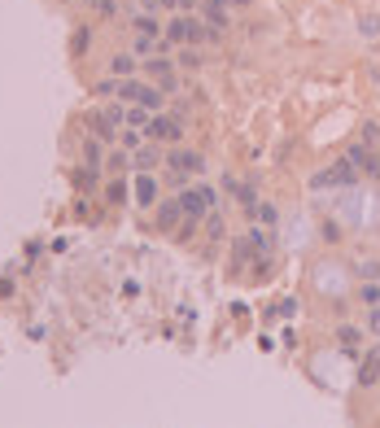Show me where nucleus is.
Masks as SVG:
<instances>
[{
    "label": "nucleus",
    "instance_id": "cd10ccee",
    "mask_svg": "<svg viewBox=\"0 0 380 428\" xmlns=\"http://www.w3.org/2000/svg\"><path fill=\"white\" fill-rule=\"evenodd\" d=\"M258 219L267 223V227H275V223H280V214H275V206H258Z\"/></svg>",
    "mask_w": 380,
    "mask_h": 428
},
{
    "label": "nucleus",
    "instance_id": "c9c22d12",
    "mask_svg": "<svg viewBox=\"0 0 380 428\" xmlns=\"http://www.w3.org/2000/svg\"><path fill=\"white\" fill-rule=\"evenodd\" d=\"M227 5H250V0H227Z\"/></svg>",
    "mask_w": 380,
    "mask_h": 428
},
{
    "label": "nucleus",
    "instance_id": "a878e982",
    "mask_svg": "<svg viewBox=\"0 0 380 428\" xmlns=\"http://www.w3.org/2000/svg\"><path fill=\"white\" fill-rule=\"evenodd\" d=\"M92 9L101 13V18H114V13H119V0H92Z\"/></svg>",
    "mask_w": 380,
    "mask_h": 428
},
{
    "label": "nucleus",
    "instance_id": "7c9ffc66",
    "mask_svg": "<svg viewBox=\"0 0 380 428\" xmlns=\"http://www.w3.org/2000/svg\"><path fill=\"white\" fill-rule=\"evenodd\" d=\"M376 140H380V127L367 123V127H363V144H376Z\"/></svg>",
    "mask_w": 380,
    "mask_h": 428
},
{
    "label": "nucleus",
    "instance_id": "9b49d317",
    "mask_svg": "<svg viewBox=\"0 0 380 428\" xmlns=\"http://www.w3.org/2000/svg\"><path fill=\"white\" fill-rule=\"evenodd\" d=\"M376 381H380V345H376L372 354H363V363H358V385L372 389Z\"/></svg>",
    "mask_w": 380,
    "mask_h": 428
},
{
    "label": "nucleus",
    "instance_id": "473e14b6",
    "mask_svg": "<svg viewBox=\"0 0 380 428\" xmlns=\"http://www.w3.org/2000/svg\"><path fill=\"white\" fill-rule=\"evenodd\" d=\"M367 323H372V333L380 337V306H372V319H367Z\"/></svg>",
    "mask_w": 380,
    "mask_h": 428
},
{
    "label": "nucleus",
    "instance_id": "4468645a",
    "mask_svg": "<svg viewBox=\"0 0 380 428\" xmlns=\"http://www.w3.org/2000/svg\"><path fill=\"white\" fill-rule=\"evenodd\" d=\"M101 158H105V140L92 131V136L84 140V167H96V171H101Z\"/></svg>",
    "mask_w": 380,
    "mask_h": 428
},
{
    "label": "nucleus",
    "instance_id": "9d476101",
    "mask_svg": "<svg viewBox=\"0 0 380 428\" xmlns=\"http://www.w3.org/2000/svg\"><path fill=\"white\" fill-rule=\"evenodd\" d=\"M167 167L188 171V175H202V171H206V158L192 153V149H171V153H167Z\"/></svg>",
    "mask_w": 380,
    "mask_h": 428
},
{
    "label": "nucleus",
    "instance_id": "a211bd4d",
    "mask_svg": "<svg viewBox=\"0 0 380 428\" xmlns=\"http://www.w3.org/2000/svg\"><path fill=\"white\" fill-rule=\"evenodd\" d=\"M149 123H153V109H144V105H131V109H127V127L149 131Z\"/></svg>",
    "mask_w": 380,
    "mask_h": 428
},
{
    "label": "nucleus",
    "instance_id": "6ab92c4d",
    "mask_svg": "<svg viewBox=\"0 0 380 428\" xmlns=\"http://www.w3.org/2000/svg\"><path fill=\"white\" fill-rule=\"evenodd\" d=\"M337 345L345 354H358V328H337Z\"/></svg>",
    "mask_w": 380,
    "mask_h": 428
},
{
    "label": "nucleus",
    "instance_id": "aec40b11",
    "mask_svg": "<svg viewBox=\"0 0 380 428\" xmlns=\"http://www.w3.org/2000/svg\"><path fill=\"white\" fill-rule=\"evenodd\" d=\"M236 201L250 210V214H258V197H254V184H236Z\"/></svg>",
    "mask_w": 380,
    "mask_h": 428
},
{
    "label": "nucleus",
    "instance_id": "c85d7f7f",
    "mask_svg": "<svg viewBox=\"0 0 380 428\" xmlns=\"http://www.w3.org/2000/svg\"><path fill=\"white\" fill-rule=\"evenodd\" d=\"M153 48H158V44H153V36H136V53H140V57H149Z\"/></svg>",
    "mask_w": 380,
    "mask_h": 428
},
{
    "label": "nucleus",
    "instance_id": "bb28decb",
    "mask_svg": "<svg viewBox=\"0 0 380 428\" xmlns=\"http://www.w3.org/2000/svg\"><path fill=\"white\" fill-rule=\"evenodd\" d=\"M88 40H92V31L79 26V31H75V53H88Z\"/></svg>",
    "mask_w": 380,
    "mask_h": 428
},
{
    "label": "nucleus",
    "instance_id": "4be33fe9",
    "mask_svg": "<svg viewBox=\"0 0 380 428\" xmlns=\"http://www.w3.org/2000/svg\"><path fill=\"white\" fill-rule=\"evenodd\" d=\"M105 167H109L114 175H123V171L131 167V153H109V158H105Z\"/></svg>",
    "mask_w": 380,
    "mask_h": 428
},
{
    "label": "nucleus",
    "instance_id": "72a5a7b5",
    "mask_svg": "<svg viewBox=\"0 0 380 428\" xmlns=\"http://www.w3.org/2000/svg\"><path fill=\"white\" fill-rule=\"evenodd\" d=\"M197 5H202V0H179V9H184V13H188V9H197Z\"/></svg>",
    "mask_w": 380,
    "mask_h": 428
},
{
    "label": "nucleus",
    "instance_id": "412c9836",
    "mask_svg": "<svg viewBox=\"0 0 380 428\" xmlns=\"http://www.w3.org/2000/svg\"><path fill=\"white\" fill-rule=\"evenodd\" d=\"M202 223H206V236H210V240H219V236H223V214H219V210H210Z\"/></svg>",
    "mask_w": 380,
    "mask_h": 428
},
{
    "label": "nucleus",
    "instance_id": "dca6fc26",
    "mask_svg": "<svg viewBox=\"0 0 380 428\" xmlns=\"http://www.w3.org/2000/svg\"><path fill=\"white\" fill-rule=\"evenodd\" d=\"M109 70H114V79H131L136 75V53H114Z\"/></svg>",
    "mask_w": 380,
    "mask_h": 428
},
{
    "label": "nucleus",
    "instance_id": "5701e85b",
    "mask_svg": "<svg viewBox=\"0 0 380 428\" xmlns=\"http://www.w3.org/2000/svg\"><path fill=\"white\" fill-rule=\"evenodd\" d=\"M175 61L184 66V70H197V66H202V57H197V44H188V48H184V53H179Z\"/></svg>",
    "mask_w": 380,
    "mask_h": 428
},
{
    "label": "nucleus",
    "instance_id": "b1692460",
    "mask_svg": "<svg viewBox=\"0 0 380 428\" xmlns=\"http://www.w3.org/2000/svg\"><path fill=\"white\" fill-rule=\"evenodd\" d=\"M123 144H127V149H140V144H144V131H136V127H123Z\"/></svg>",
    "mask_w": 380,
    "mask_h": 428
},
{
    "label": "nucleus",
    "instance_id": "20e7f679",
    "mask_svg": "<svg viewBox=\"0 0 380 428\" xmlns=\"http://www.w3.org/2000/svg\"><path fill=\"white\" fill-rule=\"evenodd\" d=\"M140 66H144V75L153 79V84H158L162 92H167V96H175V92H179V75H175L171 57H144Z\"/></svg>",
    "mask_w": 380,
    "mask_h": 428
},
{
    "label": "nucleus",
    "instance_id": "423d86ee",
    "mask_svg": "<svg viewBox=\"0 0 380 428\" xmlns=\"http://www.w3.org/2000/svg\"><path fill=\"white\" fill-rule=\"evenodd\" d=\"M188 36H192V18L188 13H175V18L167 22V31H162V48L171 53L175 44H188Z\"/></svg>",
    "mask_w": 380,
    "mask_h": 428
},
{
    "label": "nucleus",
    "instance_id": "c756f323",
    "mask_svg": "<svg viewBox=\"0 0 380 428\" xmlns=\"http://www.w3.org/2000/svg\"><path fill=\"white\" fill-rule=\"evenodd\" d=\"M363 302H367V306H380V284H367V289H363Z\"/></svg>",
    "mask_w": 380,
    "mask_h": 428
},
{
    "label": "nucleus",
    "instance_id": "f704fd0d",
    "mask_svg": "<svg viewBox=\"0 0 380 428\" xmlns=\"http://www.w3.org/2000/svg\"><path fill=\"white\" fill-rule=\"evenodd\" d=\"M158 5H162V9H179V0H158Z\"/></svg>",
    "mask_w": 380,
    "mask_h": 428
},
{
    "label": "nucleus",
    "instance_id": "f03ea898",
    "mask_svg": "<svg viewBox=\"0 0 380 428\" xmlns=\"http://www.w3.org/2000/svg\"><path fill=\"white\" fill-rule=\"evenodd\" d=\"M179 197H184V214H192V219H206V214L219 206V197H214L210 184H188Z\"/></svg>",
    "mask_w": 380,
    "mask_h": 428
},
{
    "label": "nucleus",
    "instance_id": "393cba45",
    "mask_svg": "<svg viewBox=\"0 0 380 428\" xmlns=\"http://www.w3.org/2000/svg\"><path fill=\"white\" fill-rule=\"evenodd\" d=\"M119 84H123V79H101L92 92H96V96H119Z\"/></svg>",
    "mask_w": 380,
    "mask_h": 428
},
{
    "label": "nucleus",
    "instance_id": "6e6552de",
    "mask_svg": "<svg viewBox=\"0 0 380 428\" xmlns=\"http://www.w3.org/2000/svg\"><path fill=\"white\" fill-rule=\"evenodd\" d=\"M131 201H136L140 210L158 206V179L149 175V171H136V188H131Z\"/></svg>",
    "mask_w": 380,
    "mask_h": 428
},
{
    "label": "nucleus",
    "instance_id": "2f4dec72",
    "mask_svg": "<svg viewBox=\"0 0 380 428\" xmlns=\"http://www.w3.org/2000/svg\"><path fill=\"white\" fill-rule=\"evenodd\" d=\"M358 275H363V280H380V267H376V262H367V267H363Z\"/></svg>",
    "mask_w": 380,
    "mask_h": 428
},
{
    "label": "nucleus",
    "instance_id": "39448f33",
    "mask_svg": "<svg viewBox=\"0 0 380 428\" xmlns=\"http://www.w3.org/2000/svg\"><path fill=\"white\" fill-rule=\"evenodd\" d=\"M184 223V197H167V201H158V227L162 232H175V227Z\"/></svg>",
    "mask_w": 380,
    "mask_h": 428
},
{
    "label": "nucleus",
    "instance_id": "ddd939ff",
    "mask_svg": "<svg viewBox=\"0 0 380 428\" xmlns=\"http://www.w3.org/2000/svg\"><path fill=\"white\" fill-rule=\"evenodd\" d=\"M105 201H109V206H127V201H131V184H127L123 175H114L109 184H105Z\"/></svg>",
    "mask_w": 380,
    "mask_h": 428
},
{
    "label": "nucleus",
    "instance_id": "1a4fd4ad",
    "mask_svg": "<svg viewBox=\"0 0 380 428\" xmlns=\"http://www.w3.org/2000/svg\"><path fill=\"white\" fill-rule=\"evenodd\" d=\"M345 158L354 162V167L363 171V175H380V158L372 153V144H363V140H354L350 149H345Z\"/></svg>",
    "mask_w": 380,
    "mask_h": 428
},
{
    "label": "nucleus",
    "instance_id": "f257e3e1",
    "mask_svg": "<svg viewBox=\"0 0 380 428\" xmlns=\"http://www.w3.org/2000/svg\"><path fill=\"white\" fill-rule=\"evenodd\" d=\"M119 96H123L127 105H144V109L162 114V96H167V92H162L158 84H136V79H123V84H119Z\"/></svg>",
    "mask_w": 380,
    "mask_h": 428
},
{
    "label": "nucleus",
    "instance_id": "f8f14e48",
    "mask_svg": "<svg viewBox=\"0 0 380 428\" xmlns=\"http://www.w3.org/2000/svg\"><path fill=\"white\" fill-rule=\"evenodd\" d=\"M158 162H162L158 144H140V149H131V167H136V171H153Z\"/></svg>",
    "mask_w": 380,
    "mask_h": 428
},
{
    "label": "nucleus",
    "instance_id": "0eeeda50",
    "mask_svg": "<svg viewBox=\"0 0 380 428\" xmlns=\"http://www.w3.org/2000/svg\"><path fill=\"white\" fill-rule=\"evenodd\" d=\"M144 136H153L158 144H175L179 136H184V127H179V119H167V114H153V123H149V131H144Z\"/></svg>",
    "mask_w": 380,
    "mask_h": 428
},
{
    "label": "nucleus",
    "instance_id": "7ed1b4c3",
    "mask_svg": "<svg viewBox=\"0 0 380 428\" xmlns=\"http://www.w3.org/2000/svg\"><path fill=\"white\" fill-rule=\"evenodd\" d=\"M358 175H363V171L354 167V162H350V158H341L337 167H328V171H319L315 179H310V184H315V188H350L354 179H358Z\"/></svg>",
    "mask_w": 380,
    "mask_h": 428
},
{
    "label": "nucleus",
    "instance_id": "2eb2a0df",
    "mask_svg": "<svg viewBox=\"0 0 380 428\" xmlns=\"http://www.w3.org/2000/svg\"><path fill=\"white\" fill-rule=\"evenodd\" d=\"M131 31H136V36H153V40H158L167 26H162L153 13H136V18H131Z\"/></svg>",
    "mask_w": 380,
    "mask_h": 428
},
{
    "label": "nucleus",
    "instance_id": "f3484780",
    "mask_svg": "<svg viewBox=\"0 0 380 428\" xmlns=\"http://www.w3.org/2000/svg\"><path fill=\"white\" fill-rule=\"evenodd\" d=\"M75 184H79V192H92L96 184H101V171H96V167H79L75 171Z\"/></svg>",
    "mask_w": 380,
    "mask_h": 428
}]
</instances>
